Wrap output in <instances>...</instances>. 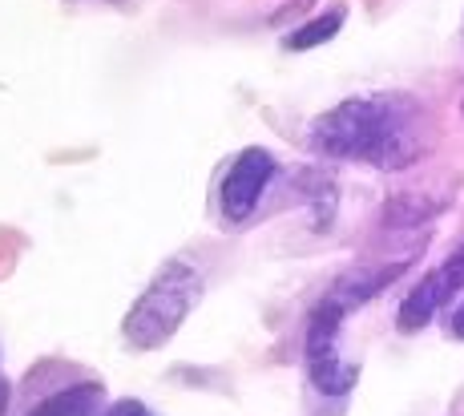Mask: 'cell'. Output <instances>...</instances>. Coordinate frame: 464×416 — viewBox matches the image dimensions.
Wrapping results in <instances>:
<instances>
[{
	"label": "cell",
	"instance_id": "1",
	"mask_svg": "<svg viewBox=\"0 0 464 416\" xmlns=\"http://www.w3.org/2000/svg\"><path fill=\"white\" fill-rule=\"evenodd\" d=\"M311 146L327 158H355L380 170H404L420 158L416 105L404 97H347L311 126Z\"/></svg>",
	"mask_w": 464,
	"mask_h": 416
},
{
	"label": "cell",
	"instance_id": "2",
	"mask_svg": "<svg viewBox=\"0 0 464 416\" xmlns=\"http://www.w3.org/2000/svg\"><path fill=\"white\" fill-rule=\"evenodd\" d=\"M198 295H202V276L190 263L169 259L166 267L150 279V287L138 295V304L126 312V324H121L126 343L138 352L162 348L169 335L186 324V315L194 312Z\"/></svg>",
	"mask_w": 464,
	"mask_h": 416
},
{
	"label": "cell",
	"instance_id": "3",
	"mask_svg": "<svg viewBox=\"0 0 464 416\" xmlns=\"http://www.w3.org/2000/svg\"><path fill=\"white\" fill-rule=\"evenodd\" d=\"M271 174H275V158L266 154V150H258V146L243 150V154L235 158V166L227 170V179H222V194H218L222 215H227L230 223H243L258 207Z\"/></svg>",
	"mask_w": 464,
	"mask_h": 416
},
{
	"label": "cell",
	"instance_id": "4",
	"mask_svg": "<svg viewBox=\"0 0 464 416\" xmlns=\"http://www.w3.org/2000/svg\"><path fill=\"white\" fill-rule=\"evenodd\" d=\"M460 287H464V251L452 255L440 271H432V276L400 304V315H396L400 332H420V327L440 312L444 299H452V291H460Z\"/></svg>",
	"mask_w": 464,
	"mask_h": 416
},
{
	"label": "cell",
	"instance_id": "5",
	"mask_svg": "<svg viewBox=\"0 0 464 416\" xmlns=\"http://www.w3.org/2000/svg\"><path fill=\"white\" fill-rule=\"evenodd\" d=\"M404 267H408V263H388V267H360V271H352V276L339 279L335 287L327 291V295H332L339 307H347V312H352V307H360L363 299H372L376 291L388 287L392 279L404 276Z\"/></svg>",
	"mask_w": 464,
	"mask_h": 416
},
{
	"label": "cell",
	"instance_id": "6",
	"mask_svg": "<svg viewBox=\"0 0 464 416\" xmlns=\"http://www.w3.org/2000/svg\"><path fill=\"white\" fill-rule=\"evenodd\" d=\"M97 404H102V388L97 384H73L53 392L49 401H41L29 416H97Z\"/></svg>",
	"mask_w": 464,
	"mask_h": 416
},
{
	"label": "cell",
	"instance_id": "7",
	"mask_svg": "<svg viewBox=\"0 0 464 416\" xmlns=\"http://www.w3.org/2000/svg\"><path fill=\"white\" fill-rule=\"evenodd\" d=\"M307 368H311V380H315V388H319L324 396H343V392H352L355 376H360V368H355V364H343L335 352H327V356H311Z\"/></svg>",
	"mask_w": 464,
	"mask_h": 416
},
{
	"label": "cell",
	"instance_id": "8",
	"mask_svg": "<svg viewBox=\"0 0 464 416\" xmlns=\"http://www.w3.org/2000/svg\"><path fill=\"white\" fill-rule=\"evenodd\" d=\"M339 29H343V13H339V8H332V13L315 16V21H307L303 29L291 33V37H287V49H315V45H327V41H332Z\"/></svg>",
	"mask_w": 464,
	"mask_h": 416
},
{
	"label": "cell",
	"instance_id": "9",
	"mask_svg": "<svg viewBox=\"0 0 464 416\" xmlns=\"http://www.w3.org/2000/svg\"><path fill=\"white\" fill-rule=\"evenodd\" d=\"M105 416H154V412H150L146 404H138V401H118Z\"/></svg>",
	"mask_w": 464,
	"mask_h": 416
},
{
	"label": "cell",
	"instance_id": "10",
	"mask_svg": "<svg viewBox=\"0 0 464 416\" xmlns=\"http://www.w3.org/2000/svg\"><path fill=\"white\" fill-rule=\"evenodd\" d=\"M452 335H457V340H464V304L457 307V312H452Z\"/></svg>",
	"mask_w": 464,
	"mask_h": 416
},
{
	"label": "cell",
	"instance_id": "11",
	"mask_svg": "<svg viewBox=\"0 0 464 416\" xmlns=\"http://www.w3.org/2000/svg\"><path fill=\"white\" fill-rule=\"evenodd\" d=\"M5 409H8V384L0 380V416H5Z\"/></svg>",
	"mask_w": 464,
	"mask_h": 416
}]
</instances>
